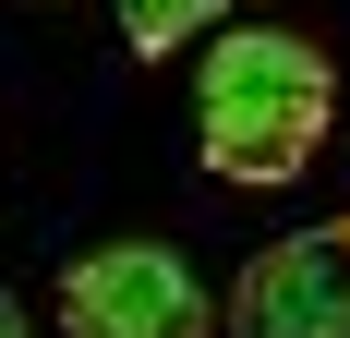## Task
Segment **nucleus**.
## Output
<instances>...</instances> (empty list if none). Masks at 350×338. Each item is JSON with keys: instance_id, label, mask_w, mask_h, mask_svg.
<instances>
[{"instance_id": "4", "label": "nucleus", "mask_w": 350, "mask_h": 338, "mask_svg": "<svg viewBox=\"0 0 350 338\" xmlns=\"http://www.w3.org/2000/svg\"><path fill=\"white\" fill-rule=\"evenodd\" d=\"M217 12H230V0H109V25L133 36V61H170V49H193Z\"/></svg>"}, {"instance_id": "1", "label": "nucleus", "mask_w": 350, "mask_h": 338, "mask_svg": "<svg viewBox=\"0 0 350 338\" xmlns=\"http://www.w3.org/2000/svg\"><path fill=\"white\" fill-rule=\"evenodd\" d=\"M326 121H338V73H326V49H302L290 25H242V36L206 49L193 145H206L217 181H242V194L302 181L314 145H326Z\"/></svg>"}, {"instance_id": "5", "label": "nucleus", "mask_w": 350, "mask_h": 338, "mask_svg": "<svg viewBox=\"0 0 350 338\" xmlns=\"http://www.w3.org/2000/svg\"><path fill=\"white\" fill-rule=\"evenodd\" d=\"M0 338H25V302H12V290H0Z\"/></svg>"}, {"instance_id": "2", "label": "nucleus", "mask_w": 350, "mask_h": 338, "mask_svg": "<svg viewBox=\"0 0 350 338\" xmlns=\"http://www.w3.org/2000/svg\"><path fill=\"white\" fill-rule=\"evenodd\" d=\"M61 326L72 338H217V314L170 242H97L61 266Z\"/></svg>"}, {"instance_id": "3", "label": "nucleus", "mask_w": 350, "mask_h": 338, "mask_svg": "<svg viewBox=\"0 0 350 338\" xmlns=\"http://www.w3.org/2000/svg\"><path fill=\"white\" fill-rule=\"evenodd\" d=\"M230 338H350V230L266 242L230 290Z\"/></svg>"}]
</instances>
